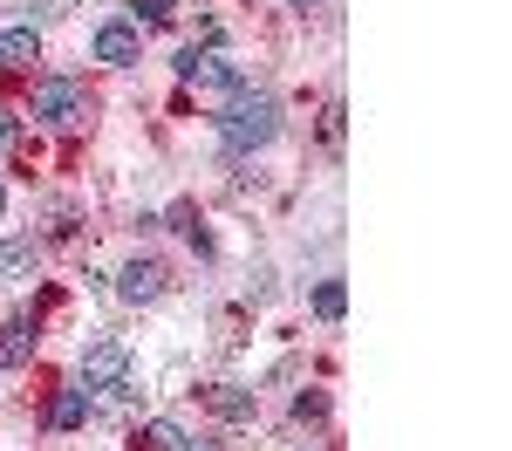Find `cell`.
Wrapping results in <instances>:
<instances>
[{"instance_id": "obj_5", "label": "cell", "mask_w": 512, "mask_h": 451, "mask_svg": "<svg viewBox=\"0 0 512 451\" xmlns=\"http://www.w3.org/2000/svg\"><path fill=\"white\" fill-rule=\"evenodd\" d=\"M89 55H96V62H110V69H130V62L144 55V28H137V21H96Z\"/></svg>"}, {"instance_id": "obj_11", "label": "cell", "mask_w": 512, "mask_h": 451, "mask_svg": "<svg viewBox=\"0 0 512 451\" xmlns=\"http://www.w3.org/2000/svg\"><path fill=\"white\" fill-rule=\"evenodd\" d=\"M144 445H151V451H178V445H185V431H178L171 417H151V424H144Z\"/></svg>"}, {"instance_id": "obj_18", "label": "cell", "mask_w": 512, "mask_h": 451, "mask_svg": "<svg viewBox=\"0 0 512 451\" xmlns=\"http://www.w3.org/2000/svg\"><path fill=\"white\" fill-rule=\"evenodd\" d=\"M0 212H7V185H0Z\"/></svg>"}, {"instance_id": "obj_9", "label": "cell", "mask_w": 512, "mask_h": 451, "mask_svg": "<svg viewBox=\"0 0 512 451\" xmlns=\"http://www.w3.org/2000/svg\"><path fill=\"white\" fill-rule=\"evenodd\" d=\"M28 349H35L28 322H7V328H0V363H7V369H21V363H28Z\"/></svg>"}, {"instance_id": "obj_10", "label": "cell", "mask_w": 512, "mask_h": 451, "mask_svg": "<svg viewBox=\"0 0 512 451\" xmlns=\"http://www.w3.org/2000/svg\"><path fill=\"white\" fill-rule=\"evenodd\" d=\"M315 315H321V322H342V315H349V287H342V281H321L315 287Z\"/></svg>"}, {"instance_id": "obj_2", "label": "cell", "mask_w": 512, "mask_h": 451, "mask_svg": "<svg viewBox=\"0 0 512 451\" xmlns=\"http://www.w3.org/2000/svg\"><path fill=\"white\" fill-rule=\"evenodd\" d=\"M178 76L198 82V96H212V103H226L233 89H246V76H239L233 62H226L219 48H198V41L185 48V55H178Z\"/></svg>"}, {"instance_id": "obj_1", "label": "cell", "mask_w": 512, "mask_h": 451, "mask_svg": "<svg viewBox=\"0 0 512 451\" xmlns=\"http://www.w3.org/2000/svg\"><path fill=\"white\" fill-rule=\"evenodd\" d=\"M280 137V103L267 89H233L226 103H219V144L246 158V151H267Z\"/></svg>"}, {"instance_id": "obj_4", "label": "cell", "mask_w": 512, "mask_h": 451, "mask_svg": "<svg viewBox=\"0 0 512 451\" xmlns=\"http://www.w3.org/2000/svg\"><path fill=\"white\" fill-rule=\"evenodd\" d=\"M89 117V89L69 76H55V82H41L35 89V123H55V130H69V123Z\"/></svg>"}, {"instance_id": "obj_15", "label": "cell", "mask_w": 512, "mask_h": 451, "mask_svg": "<svg viewBox=\"0 0 512 451\" xmlns=\"http://www.w3.org/2000/svg\"><path fill=\"white\" fill-rule=\"evenodd\" d=\"M178 451H219V445H212V438H185Z\"/></svg>"}, {"instance_id": "obj_14", "label": "cell", "mask_w": 512, "mask_h": 451, "mask_svg": "<svg viewBox=\"0 0 512 451\" xmlns=\"http://www.w3.org/2000/svg\"><path fill=\"white\" fill-rule=\"evenodd\" d=\"M21 267H35V240H14L0 253V274H21Z\"/></svg>"}, {"instance_id": "obj_8", "label": "cell", "mask_w": 512, "mask_h": 451, "mask_svg": "<svg viewBox=\"0 0 512 451\" xmlns=\"http://www.w3.org/2000/svg\"><path fill=\"white\" fill-rule=\"evenodd\" d=\"M82 417H89V390H82V383L55 390V404H48V424H55V431H76Z\"/></svg>"}, {"instance_id": "obj_16", "label": "cell", "mask_w": 512, "mask_h": 451, "mask_svg": "<svg viewBox=\"0 0 512 451\" xmlns=\"http://www.w3.org/2000/svg\"><path fill=\"white\" fill-rule=\"evenodd\" d=\"M7 137H14V117H0V144H7Z\"/></svg>"}, {"instance_id": "obj_3", "label": "cell", "mask_w": 512, "mask_h": 451, "mask_svg": "<svg viewBox=\"0 0 512 451\" xmlns=\"http://www.w3.org/2000/svg\"><path fill=\"white\" fill-rule=\"evenodd\" d=\"M123 376H130V349H123L117 335H96L89 349H82V390L96 397V390H123Z\"/></svg>"}, {"instance_id": "obj_17", "label": "cell", "mask_w": 512, "mask_h": 451, "mask_svg": "<svg viewBox=\"0 0 512 451\" xmlns=\"http://www.w3.org/2000/svg\"><path fill=\"white\" fill-rule=\"evenodd\" d=\"M294 7H301V14H308V7H315V0H294Z\"/></svg>"}, {"instance_id": "obj_7", "label": "cell", "mask_w": 512, "mask_h": 451, "mask_svg": "<svg viewBox=\"0 0 512 451\" xmlns=\"http://www.w3.org/2000/svg\"><path fill=\"white\" fill-rule=\"evenodd\" d=\"M35 62H41L35 28H0V69H35Z\"/></svg>"}, {"instance_id": "obj_13", "label": "cell", "mask_w": 512, "mask_h": 451, "mask_svg": "<svg viewBox=\"0 0 512 451\" xmlns=\"http://www.w3.org/2000/svg\"><path fill=\"white\" fill-rule=\"evenodd\" d=\"M212 404L226 410V417H253V397H246V390H233V383H226V390H212Z\"/></svg>"}, {"instance_id": "obj_12", "label": "cell", "mask_w": 512, "mask_h": 451, "mask_svg": "<svg viewBox=\"0 0 512 451\" xmlns=\"http://www.w3.org/2000/svg\"><path fill=\"white\" fill-rule=\"evenodd\" d=\"M130 14H137V28H158L178 14V0H130Z\"/></svg>"}, {"instance_id": "obj_6", "label": "cell", "mask_w": 512, "mask_h": 451, "mask_svg": "<svg viewBox=\"0 0 512 451\" xmlns=\"http://www.w3.org/2000/svg\"><path fill=\"white\" fill-rule=\"evenodd\" d=\"M164 287H171V274H164V260H144V253H137V260H123L117 294L130 301V308H151V301H158Z\"/></svg>"}]
</instances>
